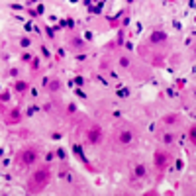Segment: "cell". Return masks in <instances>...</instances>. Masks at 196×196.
Listing matches in <instances>:
<instances>
[{
	"instance_id": "277c9868",
	"label": "cell",
	"mask_w": 196,
	"mask_h": 196,
	"mask_svg": "<svg viewBox=\"0 0 196 196\" xmlns=\"http://www.w3.org/2000/svg\"><path fill=\"white\" fill-rule=\"evenodd\" d=\"M165 39H167V35H165V31H161V29L153 31V35H151V41L153 43H161V41H165Z\"/></svg>"
},
{
	"instance_id": "8992f818",
	"label": "cell",
	"mask_w": 196,
	"mask_h": 196,
	"mask_svg": "<svg viewBox=\"0 0 196 196\" xmlns=\"http://www.w3.org/2000/svg\"><path fill=\"white\" fill-rule=\"evenodd\" d=\"M120 141L122 143H129L131 141V131H122L120 133Z\"/></svg>"
},
{
	"instance_id": "4fadbf2b",
	"label": "cell",
	"mask_w": 196,
	"mask_h": 196,
	"mask_svg": "<svg viewBox=\"0 0 196 196\" xmlns=\"http://www.w3.org/2000/svg\"><path fill=\"white\" fill-rule=\"evenodd\" d=\"M57 155L61 157V159H65V157H67V153H65V151H63V149H59V151H57Z\"/></svg>"
},
{
	"instance_id": "8fae6325",
	"label": "cell",
	"mask_w": 196,
	"mask_h": 196,
	"mask_svg": "<svg viewBox=\"0 0 196 196\" xmlns=\"http://www.w3.org/2000/svg\"><path fill=\"white\" fill-rule=\"evenodd\" d=\"M120 65H122V67H128L129 61H128V59H120Z\"/></svg>"
},
{
	"instance_id": "30bf717a",
	"label": "cell",
	"mask_w": 196,
	"mask_h": 196,
	"mask_svg": "<svg viewBox=\"0 0 196 196\" xmlns=\"http://www.w3.org/2000/svg\"><path fill=\"white\" fill-rule=\"evenodd\" d=\"M75 153H76L78 157H81V159H84V157H82V149L78 147V145H75Z\"/></svg>"
},
{
	"instance_id": "7c38bea8",
	"label": "cell",
	"mask_w": 196,
	"mask_h": 196,
	"mask_svg": "<svg viewBox=\"0 0 196 196\" xmlns=\"http://www.w3.org/2000/svg\"><path fill=\"white\" fill-rule=\"evenodd\" d=\"M20 43H22V47H29V39H22Z\"/></svg>"
},
{
	"instance_id": "5b68a950",
	"label": "cell",
	"mask_w": 196,
	"mask_h": 196,
	"mask_svg": "<svg viewBox=\"0 0 196 196\" xmlns=\"http://www.w3.org/2000/svg\"><path fill=\"white\" fill-rule=\"evenodd\" d=\"M169 161V155L167 153H159V155H155V165L157 167H163L165 163Z\"/></svg>"
},
{
	"instance_id": "5bb4252c",
	"label": "cell",
	"mask_w": 196,
	"mask_h": 196,
	"mask_svg": "<svg viewBox=\"0 0 196 196\" xmlns=\"http://www.w3.org/2000/svg\"><path fill=\"white\" fill-rule=\"evenodd\" d=\"M16 88H18V90H24V88H26V84H24V82H18V84H16Z\"/></svg>"
},
{
	"instance_id": "6da1fadb",
	"label": "cell",
	"mask_w": 196,
	"mask_h": 196,
	"mask_svg": "<svg viewBox=\"0 0 196 196\" xmlns=\"http://www.w3.org/2000/svg\"><path fill=\"white\" fill-rule=\"evenodd\" d=\"M47 182H49V171H37L33 175V182H29V186H37L35 190H39L41 186H45Z\"/></svg>"
},
{
	"instance_id": "9c48e42d",
	"label": "cell",
	"mask_w": 196,
	"mask_h": 196,
	"mask_svg": "<svg viewBox=\"0 0 196 196\" xmlns=\"http://www.w3.org/2000/svg\"><path fill=\"white\" fill-rule=\"evenodd\" d=\"M128 94H129V90H128V88H125V90L122 88L120 92H118V96H120V98H125V96H128Z\"/></svg>"
},
{
	"instance_id": "3957f363",
	"label": "cell",
	"mask_w": 196,
	"mask_h": 196,
	"mask_svg": "<svg viewBox=\"0 0 196 196\" xmlns=\"http://www.w3.org/2000/svg\"><path fill=\"white\" fill-rule=\"evenodd\" d=\"M100 139H102L100 128H98V125L90 128V131H88V141H90V143H100Z\"/></svg>"
},
{
	"instance_id": "7a4b0ae2",
	"label": "cell",
	"mask_w": 196,
	"mask_h": 196,
	"mask_svg": "<svg viewBox=\"0 0 196 196\" xmlns=\"http://www.w3.org/2000/svg\"><path fill=\"white\" fill-rule=\"evenodd\" d=\"M20 157H22L20 161H22L24 165H29V163H33V161H35L37 153H35V149H26V151H22V155H20Z\"/></svg>"
},
{
	"instance_id": "ba28073f",
	"label": "cell",
	"mask_w": 196,
	"mask_h": 196,
	"mask_svg": "<svg viewBox=\"0 0 196 196\" xmlns=\"http://www.w3.org/2000/svg\"><path fill=\"white\" fill-rule=\"evenodd\" d=\"M135 175H137V177H143V175H145V167H143V165H139V167L135 169Z\"/></svg>"
},
{
	"instance_id": "52a82bcc",
	"label": "cell",
	"mask_w": 196,
	"mask_h": 196,
	"mask_svg": "<svg viewBox=\"0 0 196 196\" xmlns=\"http://www.w3.org/2000/svg\"><path fill=\"white\" fill-rule=\"evenodd\" d=\"M47 86H49L53 92H57V90L61 88V82H59V81H53V82H47Z\"/></svg>"
}]
</instances>
